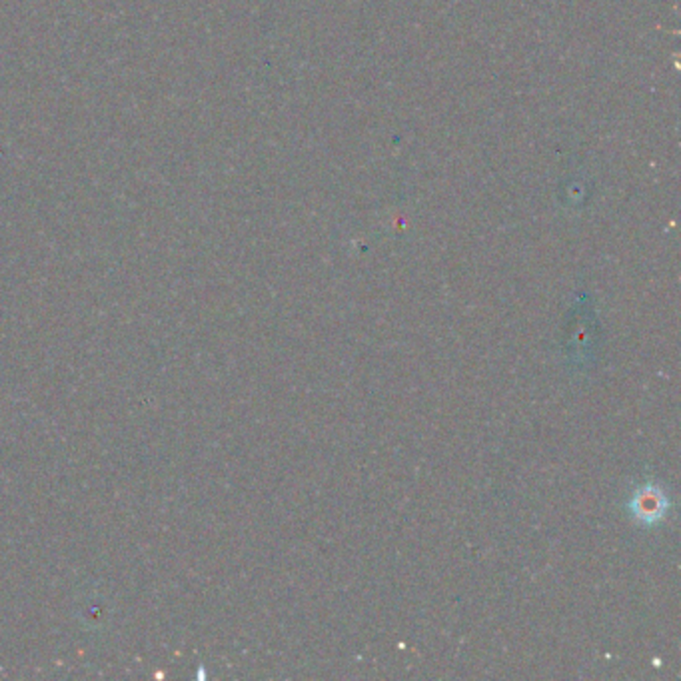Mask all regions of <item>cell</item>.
<instances>
[{"label": "cell", "mask_w": 681, "mask_h": 681, "mask_svg": "<svg viewBox=\"0 0 681 681\" xmlns=\"http://www.w3.org/2000/svg\"><path fill=\"white\" fill-rule=\"evenodd\" d=\"M666 510H668L666 494H663V491L658 488L645 486L634 496L632 512L637 520L648 522V524L655 522V520H660L663 514H666Z\"/></svg>", "instance_id": "obj_1"}]
</instances>
